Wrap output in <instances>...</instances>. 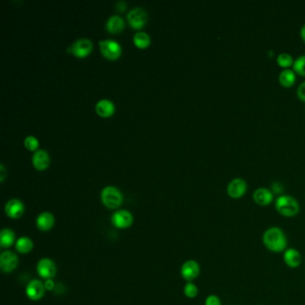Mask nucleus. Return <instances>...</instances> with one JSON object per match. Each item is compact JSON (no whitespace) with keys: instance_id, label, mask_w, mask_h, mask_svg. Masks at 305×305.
I'll return each mask as SVG.
<instances>
[{"instance_id":"obj_1","label":"nucleus","mask_w":305,"mask_h":305,"mask_svg":"<svg viewBox=\"0 0 305 305\" xmlns=\"http://www.w3.org/2000/svg\"><path fill=\"white\" fill-rule=\"evenodd\" d=\"M264 246L270 252L279 254L287 249L288 241L285 232L278 226H270L262 235Z\"/></svg>"},{"instance_id":"obj_15","label":"nucleus","mask_w":305,"mask_h":305,"mask_svg":"<svg viewBox=\"0 0 305 305\" xmlns=\"http://www.w3.org/2000/svg\"><path fill=\"white\" fill-rule=\"evenodd\" d=\"M5 212L11 218H19L24 214V203L17 199H12L5 204Z\"/></svg>"},{"instance_id":"obj_10","label":"nucleus","mask_w":305,"mask_h":305,"mask_svg":"<svg viewBox=\"0 0 305 305\" xmlns=\"http://www.w3.org/2000/svg\"><path fill=\"white\" fill-rule=\"evenodd\" d=\"M46 288L43 282L33 279L29 283L26 287V295L28 296L29 299L33 301H38L43 298L45 295Z\"/></svg>"},{"instance_id":"obj_31","label":"nucleus","mask_w":305,"mask_h":305,"mask_svg":"<svg viewBox=\"0 0 305 305\" xmlns=\"http://www.w3.org/2000/svg\"><path fill=\"white\" fill-rule=\"evenodd\" d=\"M273 192L276 193H281L283 191V186L279 183H274L273 184Z\"/></svg>"},{"instance_id":"obj_32","label":"nucleus","mask_w":305,"mask_h":305,"mask_svg":"<svg viewBox=\"0 0 305 305\" xmlns=\"http://www.w3.org/2000/svg\"><path fill=\"white\" fill-rule=\"evenodd\" d=\"M5 177V169L3 167V165H0V181L2 182Z\"/></svg>"},{"instance_id":"obj_30","label":"nucleus","mask_w":305,"mask_h":305,"mask_svg":"<svg viewBox=\"0 0 305 305\" xmlns=\"http://www.w3.org/2000/svg\"><path fill=\"white\" fill-rule=\"evenodd\" d=\"M44 286H45L46 290H47V291H51V290L54 289V287H55V283H54V281H53L52 279H46V282L44 283Z\"/></svg>"},{"instance_id":"obj_4","label":"nucleus","mask_w":305,"mask_h":305,"mask_svg":"<svg viewBox=\"0 0 305 305\" xmlns=\"http://www.w3.org/2000/svg\"><path fill=\"white\" fill-rule=\"evenodd\" d=\"M247 191V183L244 179L236 177L231 180L226 187V193L233 199H239L244 196Z\"/></svg>"},{"instance_id":"obj_33","label":"nucleus","mask_w":305,"mask_h":305,"mask_svg":"<svg viewBox=\"0 0 305 305\" xmlns=\"http://www.w3.org/2000/svg\"><path fill=\"white\" fill-rule=\"evenodd\" d=\"M117 7H118V10H125L126 8V3L124 2V1H119L117 3Z\"/></svg>"},{"instance_id":"obj_18","label":"nucleus","mask_w":305,"mask_h":305,"mask_svg":"<svg viewBox=\"0 0 305 305\" xmlns=\"http://www.w3.org/2000/svg\"><path fill=\"white\" fill-rule=\"evenodd\" d=\"M125 26V23L122 17L119 15H112L108 19L106 27L108 32L112 33H117L121 32Z\"/></svg>"},{"instance_id":"obj_19","label":"nucleus","mask_w":305,"mask_h":305,"mask_svg":"<svg viewBox=\"0 0 305 305\" xmlns=\"http://www.w3.org/2000/svg\"><path fill=\"white\" fill-rule=\"evenodd\" d=\"M115 110L114 104L108 99H101L96 104V111L101 117H109Z\"/></svg>"},{"instance_id":"obj_9","label":"nucleus","mask_w":305,"mask_h":305,"mask_svg":"<svg viewBox=\"0 0 305 305\" xmlns=\"http://www.w3.org/2000/svg\"><path fill=\"white\" fill-rule=\"evenodd\" d=\"M111 220H112L113 225L116 227L120 228V229H125V228L131 226L132 221H133V218H132L131 212L126 211V210H122V211L115 212L112 215Z\"/></svg>"},{"instance_id":"obj_20","label":"nucleus","mask_w":305,"mask_h":305,"mask_svg":"<svg viewBox=\"0 0 305 305\" xmlns=\"http://www.w3.org/2000/svg\"><path fill=\"white\" fill-rule=\"evenodd\" d=\"M279 83L284 87H291L296 82V72L292 69H285L279 74Z\"/></svg>"},{"instance_id":"obj_34","label":"nucleus","mask_w":305,"mask_h":305,"mask_svg":"<svg viewBox=\"0 0 305 305\" xmlns=\"http://www.w3.org/2000/svg\"><path fill=\"white\" fill-rule=\"evenodd\" d=\"M301 37L305 42V25H304L300 31Z\"/></svg>"},{"instance_id":"obj_29","label":"nucleus","mask_w":305,"mask_h":305,"mask_svg":"<svg viewBox=\"0 0 305 305\" xmlns=\"http://www.w3.org/2000/svg\"><path fill=\"white\" fill-rule=\"evenodd\" d=\"M298 98L305 102V82L302 83L297 89Z\"/></svg>"},{"instance_id":"obj_11","label":"nucleus","mask_w":305,"mask_h":305,"mask_svg":"<svg viewBox=\"0 0 305 305\" xmlns=\"http://www.w3.org/2000/svg\"><path fill=\"white\" fill-rule=\"evenodd\" d=\"M127 19L133 28H141L147 21V14L143 8L135 7L127 14Z\"/></svg>"},{"instance_id":"obj_8","label":"nucleus","mask_w":305,"mask_h":305,"mask_svg":"<svg viewBox=\"0 0 305 305\" xmlns=\"http://www.w3.org/2000/svg\"><path fill=\"white\" fill-rule=\"evenodd\" d=\"M18 262L17 255L11 251H5L0 256V268L3 272H12L18 266Z\"/></svg>"},{"instance_id":"obj_25","label":"nucleus","mask_w":305,"mask_h":305,"mask_svg":"<svg viewBox=\"0 0 305 305\" xmlns=\"http://www.w3.org/2000/svg\"><path fill=\"white\" fill-rule=\"evenodd\" d=\"M293 70L299 75L305 76V55H302L296 58L293 65Z\"/></svg>"},{"instance_id":"obj_21","label":"nucleus","mask_w":305,"mask_h":305,"mask_svg":"<svg viewBox=\"0 0 305 305\" xmlns=\"http://www.w3.org/2000/svg\"><path fill=\"white\" fill-rule=\"evenodd\" d=\"M15 235L9 228H4L0 233V245L2 248H8L14 244Z\"/></svg>"},{"instance_id":"obj_7","label":"nucleus","mask_w":305,"mask_h":305,"mask_svg":"<svg viewBox=\"0 0 305 305\" xmlns=\"http://www.w3.org/2000/svg\"><path fill=\"white\" fill-rule=\"evenodd\" d=\"M101 53L109 59H116L121 54V47L116 41L105 40L99 42Z\"/></svg>"},{"instance_id":"obj_3","label":"nucleus","mask_w":305,"mask_h":305,"mask_svg":"<svg viewBox=\"0 0 305 305\" xmlns=\"http://www.w3.org/2000/svg\"><path fill=\"white\" fill-rule=\"evenodd\" d=\"M101 200L105 206L109 209H116L122 203V193H120L118 188L107 186L101 192Z\"/></svg>"},{"instance_id":"obj_13","label":"nucleus","mask_w":305,"mask_h":305,"mask_svg":"<svg viewBox=\"0 0 305 305\" xmlns=\"http://www.w3.org/2000/svg\"><path fill=\"white\" fill-rule=\"evenodd\" d=\"M253 199L260 206H268L273 202L274 194L268 188L260 187L254 191Z\"/></svg>"},{"instance_id":"obj_2","label":"nucleus","mask_w":305,"mask_h":305,"mask_svg":"<svg viewBox=\"0 0 305 305\" xmlns=\"http://www.w3.org/2000/svg\"><path fill=\"white\" fill-rule=\"evenodd\" d=\"M275 208L277 212L283 217L293 218L300 212V205L296 198L291 195L283 194L276 199Z\"/></svg>"},{"instance_id":"obj_14","label":"nucleus","mask_w":305,"mask_h":305,"mask_svg":"<svg viewBox=\"0 0 305 305\" xmlns=\"http://www.w3.org/2000/svg\"><path fill=\"white\" fill-rule=\"evenodd\" d=\"M91 49H92V43L86 38H82V39L77 40L71 46L72 53L79 57L87 56L89 52L91 51Z\"/></svg>"},{"instance_id":"obj_17","label":"nucleus","mask_w":305,"mask_h":305,"mask_svg":"<svg viewBox=\"0 0 305 305\" xmlns=\"http://www.w3.org/2000/svg\"><path fill=\"white\" fill-rule=\"evenodd\" d=\"M33 162L34 167L39 170L45 169L49 164V157L45 150H37L33 157Z\"/></svg>"},{"instance_id":"obj_26","label":"nucleus","mask_w":305,"mask_h":305,"mask_svg":"<svg viewBox=\"0 0 305 305\" xmlns=\"http://www.w3.org/2000/svg\"><path fill=\"white\" fill-rule=\"evenodd\" d=\"M183 293L186 297L193 299L198 296L199 290H198L197 286L193 284V282H188L183 287Z\"/></svg>"},{"instance_id":"obj_6","label":"nucleus","mask_w":305,"mask_h":305,"mask_svg":"<svg viewBox=\"0 0 305 305\" xmlns=\"http://www.w3.org/2000/svg\"><path fill=\"white\" fill-rule=\"evenodd\" d=\"M201 272L199 263L194 260H188L181 267V275L186 281L192 282L197 278Z\"/></svg>"},{"instance_id":"obj_28","label":"nucleus","mask_w":305,"mask_h":305,"mask_svg":"<svg viewBox=\"0 0 305 305\" xmlns=\"http://www.w3.org/2000/svg\"><path fill=\"white\" fill-rule=\"evenodd\" d=\"M205 305H222L220 298L216 295H210L205 300Z\"/></svg>"},{"instance_id":"obj_27","label":"nucleus","mask_w":305,"mask_h":305,"mask_svg":"<svg viewBox=\"0 0 305 305\" xmlns=\"http://www.w3.org/2000/svg\"><path fill=\"white\" fill-rule=\"evenodd\" d=\"M24 144L29 150H36L38 147V140L35 137L27 136L24 140Z\"/></svg>"},{"instance_id":"obj_5","label":"nucleus","mask_w":305,"mask_h":305,"mask_svg":"<svg viewBox=\"0 0 305 305\" xmlns=\"http://www.w3.org/2000/svg\"><path fill=\"white\" fill-rule=\"evenodd\" d=\"M38 274L45 279H52L56 276L57 268L55 262L50 259H42L37 265Z\"/></svg>"},{"instance_id":"obj_24","label":"nucleus","mask_w":305,"mask_h":305,"mask_svg":"<svg viewBox=\"0 0 305 305\" xmlns=\"http://www.w3.org/2000/svg\"><path fill=\"white\" fill-rule=\"evenodd\" d=\"M277 64L281 67H285V68H288L290 66L294 65V59H293V56L288 54V53H281L279 54L277 57Z\"/></svg>"},{"instance_id":"obj_16","label":"nucleus","mask_w":305,"mask_h":305,"mask_svg":"<svg viewBox=\"0 0 305 305\" xmlns=\"http://www.w3.org/2000/svg\"><path fill=\"white\" fill-rule=\"evenodd\" d=\"M54 224H55V218L49 212H43L38 216L36 225L40 230H50Z\"/></svg>"},{"instance_id":"obj_12","label":"nucleus","mask_w":305,"mask_h":305,"mask_svg":"<svg viewBox=\"0 0 305 305\" xmlns=\"http://www.w3.org/2000/svg\"><path fill=\"white\" fill-rule=\"evenodd\" d=\"M283 261L288 268H296L302 264L303 257L298 250L287 248L283 254Z\"/></svg>"},{"instance_id":"obj_22","label":"nucleus","mask_w":305,"mask_h":305,"mask_svg":"<svg viewBox=\"0 0 305 305\" xmlns=\"http://www.w3.org/2000/svg\"><path fill=\"white\" fill-rule=\"evenodd\" d=\"M15 248L18 251L20 254H28L33 248V241L31 238L23 236L20 237L16 242H15Z\"/></svg>"},{"instance_id":"obj_23","label":"nucleus","mask_w":305,"mask_h":305,"mask_svg":"<svg viewBox=\"0 0 305 305\" xmlns=\"http://www.w3.org/2000/svg\"><path fill=\"white\" fill-rule=\"evenodd\" d=\"M133 42L137 47H145L150 44V37L147 33L143 32H139L134 34L133 36Z\"/></svg>"}]
</instances>
